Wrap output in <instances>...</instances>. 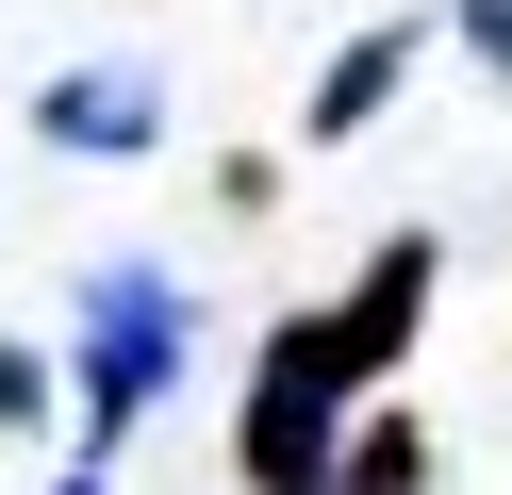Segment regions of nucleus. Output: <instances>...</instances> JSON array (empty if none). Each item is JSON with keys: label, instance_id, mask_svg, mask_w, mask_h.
Masks as SVG:
<instances>
[{"label": "nucleus", "instance_id": "nucleus-1", "mask_svg": "<svg viewBox=\"0 0 512 495\" xmlns=\"http://www.w3.org/2000/svg\"><path fill=\"white\" fill-rule=\"evenodd\" d=\"M166 380H182V281L166 264H100L83 281V462L166 413Z\"/></svg>", "mask_w": 512, "mask_h": 495}, {"label": "nucleus", "instance_id": "nucleus-2", "mask_svg": "<svg viewBox=\"0 0 512 495\" xmlns=\"http://www.w3.org/2000/svg\"><path fill=\"white\" fill-rule=\"evenodd\" d=\"M331 446H347V363H331V330H314V314H281L232 462H248V495H331Z\"/></svg>", "mask_w": 512, "mask_h": 495}, {"label": "nucleus", "instance_id": "nucleus-3", "mask_svg": "<svg viewBox=\"0 0 512 495\" xmlns=\"http://www.w3.org/2000/svg\"><path fill=\"white\" fill-rule=\"evenodd\" d=\"M34 132L83 149V165H133L149 132H166V83H149V66H67V83H34Z\"/></svg>", "mask_w": 512, "mask_h": 495}, {"label": "nucleus", "instance_id": "nucleus-4", "mask_svg": "<svg viewBox=\"0 0 512 495\" xmlns=\"http://www.w3.org/2000/svg\"><path fill=\"white\" fill-rule=\"evenodd\" d=\"M413 314H430V231H397V248L364 264V297H347V314H314V330H331V363H347V396H364V380H397Z\"/></svg>", "mask_w": 512, "mask_h": 495}, {"label": "nucleus", "instance_id": "nucleus-5", "mask_svg": "<svg viewBox=\"0 0 512 495\" xmlns=\"http://www.w3.org/2000/svg\"><path fill=\"white\" fill-rule=\"evenodd\" d=\"M397 66H413V33H347V50L314 66V149H347V132L397 99Z\"/></svg>", "mask_w": 512, "mask_h": 495}, {"label": "nucleus", "instance_id": "nucleus-6", "mask_svg": "<svg viewBox=\"0 0 512 495\" xmlns=\"http://www.w3.org/2000/svg\"><path fill=\"white\" fill-rule=\"evenodd\" d=\"M430 479V446H413V413H380L364 446H331V495H413Z\"/></svg>", "mask_w": 512, "mask_h": 495}, {"label": "nucleus", "instance_id": "nucleus-7", "mask_svg": "<svg viewBox=\"0 0 512 495\" xmlns=\"http://www.w3.org/2000/svg\"><path fill=\"white\" fill-rule=\"evenodd\" d=\"M0 429H50V363L34 347H0Z\"/></svg>", "mask_w": 512, "mask_h": 495}, {"label": "nucleus", "instance_id": "nucleus-8", "mask_svg": "<svg viewBox=\"0 0 512 495\" xmlns=\"http://www.w3.org/2000/svg\"><path fill=\"white\" fill-rule=\"evenodd\" d=\"M446 17H463V50H479V66L512 83V0H446Z\"/></svg>", "mask_w": 512, "mask_h": 495}, {"label": "nucleus", "instance_id": "nucleus-9", "mask_svg": "<svg viewBox=\"0 0 512 495\" xmlns=\"http://www.w3.org/2000/svg\"><path fill=\"white\" fill-rule=\"evenodd\" d=\"M67 495H100V462H83V479H67Z\"/></svg>", "mask_w": 512, "mask_h": 495}]
</instances>
